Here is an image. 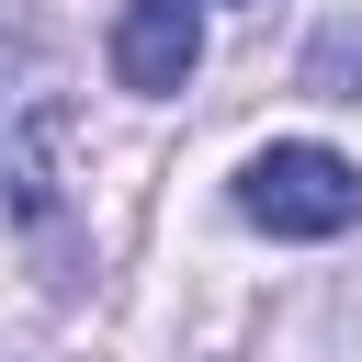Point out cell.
<instances>
[{
  "mask_svg": "<svg viewBox=\"0 0 362 362\" xmlns=\"http://www.w3.org/2000/svg\"><path fill=\"white\" fill-rule=\"evenodd\" d=\"M238 215L272 226V238H339L362 215V170L339 147H317V136H283V147H260L238 170Z\"/></svg>",
  "mask_w": 362,
  "mask_h": 362,
  "instance_id": "6da1fadb",
  "label": "cell"
},
{
  "mask_svg": "<svg viewBox=\"0 0 362 362\" xmlns=\"http://www.w3.org/2000/svg\"><path fill=\"white\" fill-rule=\"evenodd\" d=\"M305 90H317V102H362V23H351V11L305 45Z\"/></svg>",
  "mask_w": 362,
  "mask_h": 362,
  "instance_id": "277c9868",
  "label": "cell"
},
{
  "mask_svg": "<svg viewBox=\"0 0 362 362\" xmlns=\"http://www.w3.org/2000/svg\"><path fill=\"white\" fill-rule=\"evenodd\" d=\"M204 68V0H124L113 11V79L136 102H170Z\"/></svg>",
  "mask_w": 362,
  "mask_h": 362,
  "instance_id": "7a4b0ae2",
  "label": "cell"
},
{
  "mask_svg": "<svg viewBox=\"0 0 362 362\" xmlns=\"http://www.w3.org/2000/svg\"><path fill=\"white\" fill-rule=\"evenodd\" d=\"M57 147H68V102L0 90V215H23V226L57 215Z\"/></svg>",
  "mask_w": 362,
  "mask_h": 362,
  "instance_id": "3957f363",
  "label": "cell"
}]
</instances>
